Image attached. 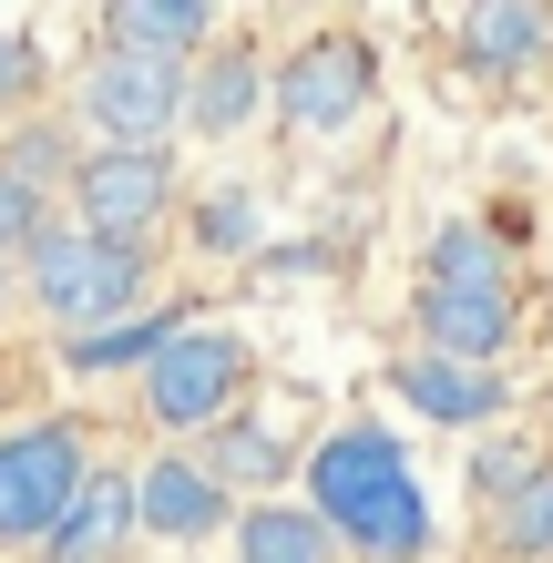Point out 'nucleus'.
Listing matches in <instances>:
<instances>
[{
  "mask_svg": "<svg viewBox=\"0 0 553 563\" xmlns=\"http://www.w3.org/2000/svg\"><path fill=\"white\" fill-rule=\"evenodd\" d=\"M298 503L339 533L349 563H431V492H420L400 430L339 420L318 451H298Z\"/></svg>",
  "mask_w": 553,
  "mask_h": 563,
  "instance_id": "nucleus-1",
  "label": "nucleus"
},
{
  "mask_svg": "<svg viewBox=\"0 0 553 563\" xmlns=\"http://www.w3.org/2000/svg\"><path fill=\"white\" fill-rule=\"evenodd\" d=\"M420 349L441 358H472V369H502V349L523 339V287H512V246L493 236V225L451 216L431 246H420Z\"/></svg>",
  "mask_w": 553,
  "mask_h": 563,
  "instance_id": "nucleus-2",
  "label": "nucleus"
},
{
  "mask_svg": "<svg viewBox=\"0 0 553 563\" xmlns=\"http://www.w3.org/2000/svg\"><path fill=\"white\" fill-rule=\"evenodd\" d=\"M144 287H154V246H113V236H92L73 216H52L42 236L21 246V297H31V318H52V339L134 318Z\"/></svg>",
  "mask_w": 553,
  "mask_h": 563,
  "instance_id": "nucleus-3",
  "label": "nucleus"
},
{
  "mask_svg": "<svg viewBox=\"0 0 553 563\" xmlns=\"http://www.w3.org/2000/svg\"><path fill=\"white\" fill-rule=\"evenodd\" d=\"M134 400H144V420L165 430V441H206L215 420H236L256 400V349L236 328H215V318H185L134 369Z\"/></svg>",
  "mask_w": 553,
  "mask_h": 563,
  "instance_id": "nucleus-4",
  "label": "nucleus"
},
{
  "mask_svg": "<svg viewBox=\"0 0 553 563\" xmlns=\"http://www.w3.org/2000/svg\"><path fill=\"white\" fill-rule=\"evenodd\" d=\"M62 206H73V225H92L113 246H154L185 206V164H175V144H92L62 175Z\"/></svg>",
  "mask_w": 553,
  "mask_h": 563,
  "instance_id": "nucleus-5",
  "label": "nucleus"
},
{
  "mask_svg": "<svg viewBox=\"0 0 553 563\" xmlns=\"http://www.w3.org/2000/svg\"><path fill=\"white\" fill-rule=\"evenodd\" d=\"M369 103H379V52L360 42V31H308L298 52L267 62V113H277L298 144L349 134Z\"/></svg>",
  "mask_w": 553,
  "mask_h": 563,
  "instance_id": "nucleus-6",
  "label": "nucleus"
},
{
  "mask_svg": "<svg viewBox=\"0 0 553 563\" xmlns=\"http://www.w3.org/2000/svg\"><path fill=\"white\" fill-rule=\"evenodd\" d=\"M82 472H92V430L82 420L0 430V553H42V533L73 512Z\"/></svg>",
  "mask_w": 553,
  "mask_h": 563,
  "instance_id": "nucleus-7",
  "label": "nucleus"
},
{
  "mask_svg": "<svg viewBox=\"0 0 553 563\" xmlns=\"http://www.w3.org/2000/svg\"><path fill=\"white\" fill-rule=\"evenodd\" d=\"M82 123L103 144H175L185 134V62H154V52H92L82 82H73Z\"/></svg>",
  "mask_w": 553,
  "mask_h": 563,
  "instance_id": "nucleus-8",
  "label": "nucleus"
},
{
  "mask_svg": "<svg viewBox=\"0 0 553 563\" xmlns=\"http://www.w3.org/2000/svg\"><path fill=\"white\" fill-rule=\"evenodd\" d=\"M451 52H462V73L482 92H512V82L553 73V0H462Z\"/></svg>",
  "mask_w": 553,
  "mask_h": 563,
  "instance_id": "nucleus-9",
  "label": "nucleus"
},
{
  "mask_svg": "<svg viewBox=\"0 0 553 563\" xmlns=\"http://www.w3.org/2000/svg\"><path fill=\"white\" fill-rule=\"evenodd\" d=\"M225 522H236V492L206 472L195 441L154 451L144 472H134V533H154V543H215Z\"/></svg>",
  "mask_w": 553,
  "mask_h": 563,
  "instance_id": "nucleus-10",
  "label": "nucleus"
},
{
  "mask_svg": "<svg viewBox=\"0 0 553 563\" xmlns=\"http://www.w3.org/2000/svg\"><path fill=\"white\" fill-rule=\"evenodd\" d=\"M256 113H267V52L256 42H206L185 62V134L236 144Z\"/></svg>",
  "mask_w": 553,
  "mask_h": 563,
  "instance_id": "nucleus-11",
  "label": "nucleus"
},
{
  "mask_svg": "<svg viewBox=\"0 0 553 563\" xmlns=\"http://www.w3.org/2000/svg\"><path fill=\"white\" fill-rule=\"evenodd\" d=\"M389 400H410L420 420H441V430H493L512 389H502V369H472V358L410 349V358H389Z\"/></svg>",
  "mask_w": 553,
  "mask_h": 563,
  "instance_id": "nucleus-12",
  "label": "nucleus"
},
{
  "mask_svg": "<svg viewBox=\"0 0 553 563\" xmlns=\"http://www.w3.org/2000/svg\"><path fill=\"white\" fill-rule=\"evenodd\" d=\"M123 543H134V472H103L92 461L73 512L42 533V563H123Z\"/></svg>",
  "mask_w": 553,
  "mask_h": 563,
  "instance_id": "nucleus-13",
  "label": "nucleus"
},
{
  "mask_svg": "<svg viewBox=\"0 0 553 563\" xmlns=\"http://www.w3.org/2000/svg\"><path fill=\"white\" fill-rule=\"evenodd\" d=\"M206 42H215V0H103V52L195 62Z\"/></svg>",
  "mask_w": 553,
  "mask_h": 563,
  "instance_id": "nucleus-14",
  "label": "nucleus"
},
{
  "mask_svg": "<svg viewBox=\"0 0 553 563\" xmlns=\"http://www.w3.org/2000/svg\"><path fill=\"white\" fill-rule=\"evenodd\" d=\"M225 543H236V563H349L339 533L318 522L308 503H236V522H225Z\"/></svg>",
  "mask_w": 553,
  "mask_h": 563,
  "instance_id": "nucleus-15",
  "label": "nucleus"
},
{
  "mask_svg": "<svg viewBox=\"0 0 553 563\" xmlns=\"http://www.w3.org/2000/svg\"><path fill=\"white\" fill-rule=\"evenodd\" d=\"M206 472L225 492H277V482H298V441H287L277 420H256V400H246L236 420L206 430Z\"/></svg>",
  "mask_w": 553,
  "mask_h": 563,
  "instance_id": "nucleus-16",
  "label": "nucleus"
},
{
  "mask_svg": "<svg viewBox=\"0 0 553 563\" xmlns=\"http://www.w3.org/2000/svg\"><path fill=\"white\" fill-rule=\"evenodd\" d=\"M185 318H206L195 297H165V308H134V318H103V328H82V339H62V358H73L82 379H113V369H144L154 349L175 339Z\"/></svg>",
  "mask_w": 553,
  "mask_h": 563,
  "instance_id": "nucleus-17",
  "label": "nucleus"
},
{
  "mask_svg": "<svg viewBox=\"0 0 553 563\" xmlns=\"http://www.w3.org/2000/svg\"><path fill=\"white\" fill-rule=\"evenodd\" d=\"M493 553L502 563H553V461H533L493 503Z\"/></svg>",
  "mask_w": 553,
  "mask_h": 563,
  "instance_id": "nucleus-18",
  "label": "nucleus"
},
{
  "mask_svg": "<svg viewBox=\"0 0 553 563\" xmlns=\"http://www.w3.org/2000/svg\"><path fill=\"white\" fill-rule=\"evenodd\" d=\"M0 164L62 195V175H73V134H62V123H21V134H0Z\"/></svg>",
  "mask_w": 553,
  "mask_h": 563,
  "instance_id": "nucleus-19",
  "label": "nucleus"
},
{
  "mask_svg": "<svg viewBox=\"0 0 553 563\" xmlns=\"http://www.w3.org/2000/svg\"><path fill=\"white\" fill-rule=\"evenodd\" d=\"M195 246H206V256H246L256 246V195L246 185L206 195V206H195Z\"/></svg>",
  "mask_w": 553,
  "mask_h": 563,
  "instance_id": "nucleus-20",
  "label": "nucleus"
},
{
  "mask_svg": "<svg viewBox=\"0 0 553 563\" xmlns=\"http://www.w3.org/2000/svg\"><path fill=\"white\" fill-rule=\"evenodd\" d=\"M42 225H52V185H31V175H11V164H0V256H21Z\"/></svg>",
  "mask_w": 553,
  "mask_h": 563,
  "instance_id": "nucleus-21",
  "label": "nucleus"
},
{
  "mask_svg": "<svg viewBox=\"0 0 553 563\" xmlns=\"http://www.w3.org/2000/svg\"><path fill=\"white\" fill-rule=\"evenodd\" d=\"M533 461H543L533 441H512V430H493V441H482V461H472V492H482V503H502V492L523 482Z\"/></svg>",
  "mask_w": 553,
  "mask_h": 563,
  "instance_id": "nucleus-22",
  "label": "nucleus"
},
{
  "mask_svg": "<svg viewBox=\"0 0 553 563\" xmlns=\"http://www.w3.org/2000/svg\"><path fill=\"white\" fill-rule=\"evenodd\" d=\"M31 92H42V52H31L21 31H0V123H11Z\"/></svg>",
  "mask_w": 553,
  "mask_h": 563,
  "instance_id": "nucleus-23",
  "label": "nucleus"
},
{
  "mask_svg": "<svg viewBox=\"0 0 553 563\" xmlns=\"http://www.w3.org/2000/svg\"><path fill=\"white\" fill-rule=\"evenodd\" d=\"M11 297H21V256H0V318H11Z\"/></svg>",
  "mask_w": 553,
  "mask_h": 563,
  "instance_id": "nucleus-24",
  "label": "nucleus"
}]
</instances>
